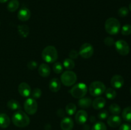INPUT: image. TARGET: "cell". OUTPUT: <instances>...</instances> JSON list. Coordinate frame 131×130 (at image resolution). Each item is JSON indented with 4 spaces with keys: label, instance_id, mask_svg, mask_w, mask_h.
<instances>
[{
    "label": "cell",
    "instance_id": "1",
    "mask_svg": "<svg viewBox=\"0 0 131 130\" xmlns=\"http://www.w3.org/2000/svg\"><path fill=\"white\" fill-rule=\"evenodd\" d=\"M12 122L15 126L19 127L28 126L30 123V119L28 115L23 111L18 110L12 116Z\"/></svg>",
    "mask_w": 131,
    "mask_h": 130
},
{
    "label": "cell",
    "instance_id": "2",
    "mask_svg": "<svg viewBox=\"0 0 131 130\" xmlns=\"http://www.w3.org/2000/svg\"><path fill=\"white\" fill-rule=\"evenodd\" d=\"M42 57L43 61L47 63L54 62L58 57L57 50L53 46H47L42 51Z\"/></svg>",
    "mask_w": 131,
    "mask_h": 130
},
{
    "label": "cell",
    "instance_id": "3",
    "mask_svg": "<svg viewBox=\"0 0 131 130\" xmlns=\"http://www.w3.org/2000/svg\"><path fill=\"white\" fill-rule=\"evenodd\" d=\"M105 29L108 34L115 35L118 34L120 29V23L118 20L114 17L109 18L105 22Z\"/></svg>",
    "mask_w": 131,
    "mask_h": 130
},
{
    "label": "cell",
    "instance_id": "4",
    "mask_svg": "<svg viewBox=\"0 0 131 130\" xmlns=\"http://www.w3.org/2000/svg\"><path fill=\"white\" fill-rule=\"evenodd\" d=\"M106 89V86L104 83L100 81H95L90 85L88 90L92 96L97 97L105 93Z\"/></svg>",
    "mask_w": 131,
    "mask_h": 130
},
{
    "label": "cell",
    "instance_id": "5",
    "mask_svg": "<svg viewBox=\"0 0 131 130\" xmlns=\"http://www.w3.org/2000/svg\"><path fill=\"white\" fill-rule=\"evenodd\" d=\"M88 91L86 85L84 83H79L74 85L70 90V94L74 98L81 99L84 97Z\"/></svg>",
    "mask_w": 131,
    "mask_h": 130
},
{
    "label": "cell",
    "instance_id": "6",
    "mask_svg": "<svg viewBox=\"0 0 131 130\" xmlns=\"http://www.w3.org/2000/svg\"><path fill=\"white\" fill-rule=\"evenodd\" d=\"M77 81V75L74 71L67 70L61 75V82L65 86L73 85Z\"/></svg>",
    "mask_w": 131,
    "mask_h": 130
},
{
    "label": "cell",
    "instance_id": "7",
    "mask_svg": "<svg viewBox=\"0 0 131 130\" xmlns=\"http://www.w3.org/2000/svg\"><path fill=\"white\" fill-rule=\"evenodd\" d=\"M24 108L28 114L33 115L37 112L38 104L33 98H28L24 103Z\"/></svg>",
    "mask_w": 131,
    "mask_h": 130
},
{
    "label": "cell",
    "instance_id": "8",
    "mask_svg": "<svg viewBox=\"0 0 131 130\" xmlns=\"http://www.w3.org/2000/svg\"><path fill=\"white\" fill-rule=\"evenodd\" d=\"M115 48L118 53L122 56H125L129 54L130 52V47L129 44L125 41L122 40H119L115 43Z\"/></svg>",
    "mask_w": 131,
    "mask_h": 130
},
{
    "label": "cell",
    "instance_id": "9",
    "mask_svg": "<svg viewBox=\"0 0 131 130\" xmlns=\"http://www.w3.org/2000/svg\"><path fill=\"white\" fill-rule=\"evenodd\" d=\"M94 53L93 47L90 43H85L80 47L79 52V55H80L83 58L88 59L90 58Z\"/></svg>",
    "mask_w": 131,
    "mask_h": 130
},
{
    "label": "cell",
    "instance_id": "10",
    "mask_svg": "<svg viewBox=\"0 0 131 130\" xmlns=\"http://www.w3.org/2000/svg\"><path fill=\"white\" fill-rule=\"evenodd\" d=\"M124 84V79L121 75H115L111 78V85L115 89H120Z\"/></svg>",
    "mask_w": 131,
    "mask_h": 130
},
{
    "label": "cell",
    "instance_id": "11",
    "mask_svg": "<svg viewBox=\"0 0 131 130\" xmlns=\"http://www.w3.org/2000/svg\"><path fill=\"white\" fill-rule=\"evenodd\" d=\"M18 91L23 97H28L31 94V89L30 86L26 82L20 83L18 87Z\"/></svg>",
    "mask_w": 131,
    "mask_h": 130
},
{
    "label": "cell",
    "instance_id": "12",
    "mask_svg": "<svg viewBox=\"0 0 131 130\" xmlns=\"http://www.w3.org/2000/svg\"><path fill=\"white\" fill-rule=\"evenodd\" d=\"M75 119L78 124H83L88 119V113L83 110H79L75 113Z\"/></svg>",
    "mask_w": 131,
    "mask_h": 130
},
{
    "label": "cell",
    "instance_id": "13",
    "mask_svg": "<svg viewBox=\"0 0 131 130\" xmlns=\"http://www.w3.org/2000/svg\"><path fill=\"white\" fill-rule=\"evenodd\" d=\"M31 12L27 8H22L17 14V17L19 20L23 22L27 21L30 19Z\"/></svg>",
    "mask_w": 131,
    "mask_h": 130
},
{
    "label": "cell",
    "instance_id": "14",
    "mask_svg": "<svg viewBox=\"0 0 131 130\" xmlns=\"http://www.w3.org/2000/svg\"><path fill=\"white\" fill-rule=\"evenodd\" d=\"M107 122L110 127H116L121 124L122 119L118 115H113L108 117Z\"/></svg>",
    "mask_w": 131,
    "mask_h": 130
},
{
    "label": "cell",
    "instance_id": "15",
    "mask_svg": "<svg viewBox=\"0 0 131 130\" xmlns=\"http://www.w3.org/2000/svg\"><path fill=\"white\" fill-rule=\"evenodd\" d=\"M60 127L62 130H72L74 127V121L70 117H65L61 121Z\"/></svg>",
    "mask_w": 131,
    "mask_h": 130
},
{
    "label": "cell",
    "instance_id": "16",
    "mask_svg": "<svg viewBox=\"0 0 131 130\" xmlns=\"http://www.w3.org/2000/svg\"><path fill=\"white\" fill-rule=\"evenodd\" d=\"M106 103V99L102 97H97L92 102V107L95 110L102 109L105 107Z\"/></svg>",
    "mask_w": 131,
    "mask_h": 130
},
{
    "label": "cell",
    "instance_id": "17",
    "mask_svg": "<svg viewBox=\"0 0 131 130\" xmlns=\"http://www.w3.org/2000/svg\"><path fill=\"white\" fill-rule=\"evenodd\" d=\"M38 73L42 77H47L51 73V69L47 64L42 63L38 68Z\"/></svg>",
    "mask_w": 131,
    "mask_h": 130
},
{
    "label": "cell",
    "instance_id": "18",
    "mask_svg": "<svg viewBox=\"0 0 131 130\" xmlns=\"http://www.w3.org/2000/svg\"><path fill=\"white\" fill-rule=\"evenodd\" d=\"M61 88V83L58 79L54 78L50 81L49 82V89L50 90L54 93L59 91Z\"/></svg>",
    "mask_w": 131,
    "mask_h": 130
},
{
    "label": "cell",
    "instance_id": "19",
    "mask_svg": "<svg viewBox=\"0 0 131 130\" xmlns=\"http://www.w3.org/2000/svg\"><path fill=\"white\" fill-rule=\"evenodd\" d=\"M10 124V117L6 113H0V127L6 128Z\"/></svg>",
    "mask_w": 131,
    "mask_h": 130
},
{
    "label": "cell",
    "instance_id": "20",
    "mask_svg": "<svg viewBox=\"0 0 131 130\" xmlns=\"http://www.w3.org/2000/svg\"><path fill=\"white\" fill-rule=\"evenodd\" d=\"M92 99L89 98H81L78 101V105L81 108H88L92 105Z\"/></svg>",
    "mask_w": 131,
    "mask_h": 130
},
{
    "label": "cell",
    "instance_id": "21",
    "mask_svg": "<svg viewBox=\"0 0 131 130\" xmlns=\"http://www.w3.org/2000/svg\"><path fill=\"white\" fill-rule=\"evenodd\" d=\"M18 33L23 38H26L29 33V28L26 25H20L18 26Z\"/></svg>",
    "mask_w": 131,
    "mask_h": 130
},
{
    "label": "cell",
    "instance_id": "22",
    "mask_svg": "<svg viewBox=\"0 0 131 130\" xmlns=\"http://www.w3.org/2000/svg\"><path fill=\"white\" fill-rule=\"evenodd\" d=\"M7 107L12 110H19V109L21 108L20 103L15 99L9 100L7 103Z\"/></svg>",
    "mask_w": 131,
    "mask_h": 130
},
{
    "label": "cell",
    "instance_id": "23",
    "mask_svg": "<svg viewBox=\"0 0 131 130\" xmlns=\"http://www.w3.org/2000/svg\"><path fill=\"white\" fill-rule=\"evenodd\" d=\"M19 6V2L17 0H11L7 5V9L10 12L15 11Z\"/></svg>",
    "mask_w": 131,
    "mask_h": 130
},
{
    "label": "cell",
    "instance_id": "24",
    "mask_svg": "<svg viewBox=\"0 0 131 130\" xmlns=\"http://www.w3.org/2000/svg\"><path fill=\"white\" fill-rule=\"evenodd\" d=\"M122 117L124 121L131 122V107H126L122 112Z\"/></svg>",
    "mask_w": 131,
    "mask_h": 130
},
{
    "label": "cell",
    "instance_id": "25",
    "mask_svg": "<svg viewBox=\"0 0 131 130\" xmlns=\"http://www.w3.org/2000/svg\"><path fill=\"white\" fill-rule=\"evenodd\" d=\"M63 66L68 70H71L75 66V62L74 60L70 58L65 59L63 61Z\"/></svg>",
    "mask_w": 131,
    "mask_h": 130
},
{
    "label": "cell",
    "instance_id": "26",
    "mask_svg": "<svg viewBox=\"0 0 131 130\" xmlns=\"http://www.w3.org/2000/svg\"><path fill=\"white\" fill-rule=\"evenodd\" d=\"M76 106L74 103H69L65 107V112H67L68 115H72L74 113H75V111H76Z\"/></svg>",
    "mask_w": 131,
    "mask_h": 130
},
{
    "label": "cell",
    "instance_id": "27",
    "mask_svg": "<svg viewBox=\"0 0 131 130\" xmlns=\"http://www.w3.org/2000/svg\"><path fill=\"white\" fill-rule=\"evenodd\" d=\"M110 112L113 115H118L121 112V108L120 106L116 103H113L110 106L109 108Z\"/></svg>",
    "mask_w": 131,
    "mask_h": 130
},
{
    "label": "cell",
    "instance_id": "28",
    "mask_svg": "<svg viewBox=\"0 0 131 130\" xmlns=\"http://www.w3.org/2000/svg\"><path fill=\"white\" fill-rule=\"evenodd\" d=\"M105 94H106V97L109 99H113L116 96V92L115 91V89H112V88H108V89H106Z\"/></svg>",
    "mask_w": 131,
    "mask_h": 130
},
{
    "label": "cell",
    "instance_id": "29",
    "mask_svg": "<svg viewBox=\"0 0 131 130\" xmlns=\"http://www.w3.org/2000/svg\"><path fill=\"white\" fill-rule=\"evenodd\" d=\"M92 130H107V127L104 122H97L93 125Z\"/></svg>",
    "mask_w": 131,
    "mask_h": 130
},
{
    "label": "cell",
    "instance_id": "30",
    "mask_svg": "<svg viewBox=\"0 0 131 130\" xmlns=\"http://www.w3.org/2000/svg\"><path fill=\"white\" fill-rule=\"evenodd\" d=\"M52 68H53L54 72L56 73V74H60L63 70V67L62 64H61L60 62H55L53 66H52Z\"/></svg>",
    "mask_w": 131,
    "mask_h": 130
},
{
    "label": "cell",
    "instance_id": "31",
    "mask_svg": "<svg viewBox=\"0 0 131 130\" xmlns=\"http://www.w3.org/2000/svg\"><path fill=\"white\" fill-rule=\"evenodd\" d=\"M121 33L123 35L128 36L131 34V25L130 24H125L122 28Z\"/></svg>",
    "mask_w": 131,
    "mask_h": 130
},
{
    "label": "cell",
    "instance_id": "32",
    "mask_svg": "<svg viewBox=\"0 0 131 130\" xmlns=\"http://www.w3.org/2000/svg\"><path fill=\"white\" fill-rule=\"evenodd\" d=\"M128 14H129V9L125 7V6H123V7L120 8L118 11V14L121 17H126L128 15Z\"/></svg>",
    "mask_w": 131,
    "mask_h": 130
},
{
    "label": "cell",
    "instance_id": "33",
    "mask_svg": "<svg viewBox=\"0 0 131 130\" xmlns=\"http://www.w3.org/2000/svg\"><path fill=\"white\" fill-rule=\"evenodd\" d=\"M31 94L33 98L38 99V98H40L41 96H42V91L38 88H35V89H34L33 90Z\"/></svg>",
    "mask_w": 131,
    "mask_h": 130
},
{
    "label": "cell",
    "instance_id": "34",
    "mask_svg": "<svg viewBox=\"0 0 131 130\" xmlns=\"http://www.w3.org/2000/svg\"><path fill=\"white\" fill-rule=\"evenodd\" d=\"M107 117H108V112L105 110H101L98 114L99 119L101 120H105L107 118Z\"/></svg>",
    "mask_w": 131,
    "mask_h": 130
},
{
    "label": "cell",
    "instance_id": "35",
    "mask_svg": "<svg viewBox=\"0 0 131 130\" xmlns=\"http://www.w3.org/2000/svg\"><path fill=\"white\" fill-rule=\"evenodd\" d=\"M104 43L106 45L109 46V47H111L113 46V45H115V41H114L113 38H111V37H106L104 39Z\"/></svg>",
    "mask_w": 131,
    "mask_h": 130
},
{
    "label": "cell",
    "instance_id": "36",
    "mask_svg": "<svg viewBox=\"0 0 131 130\" xmlns=\"http://www.w3.org/2000/svg\"><path fill=\"white\" fill-rule=\"evenodd\" d=\"M78 56H79V52L76 51L75 50H72L70 52H69V57L72 59H75L78 58Z\"/></svg>",
    "mask_w": 131,
    "mask_h": 130
},
{
    "label": "cell",
    "instance_id": "37",
    "mask_svg": "<svg viewBox=\"0 0 131 130\" xmlns=\"http://www.w3.org/2000/svg\"><path fill=\"white\" fill-rule=\"evenodd\" d=\"M37 62L35 61H31L28 63V68L29 70H34L37 67Z\"/></svg>",
    "mask_w": 131,
    "mask_h": 130
},
{
    "label": "cell",
    "instance_id": "38",
    "mask_svg": "<svg viewBox=\"0 0 131 130\" xmlns=\"http://www.w3.org/2000/svg\"><path fill=\"white\" fill-rule=\"evenodd\" d=\"M119 130H131V126L129 124L124 123L120 126Z\"/></svg>",
    "mask_w": 131,
    "mask_h": 130
},
{
    "label": "cell",
    "instance_id": "39",
    "mask_svg": "<svg viewBox=\"0 0 131 130\" xmlns=\"http://www.w3.org/2000/svg\"><path fill=\"white\" fill-rule=\"evenodd\" d=\"M8 0H0V3H6Z\"/></svg>",
    "mask_w": 131,
    "mask_h": 130
},
{
    "label": "cell",
    "instance_id": "40",
    "mask_svg": "<svg viewBox=\"0 0 131 130\" xmlns=\"http://www.w3.org/2000/svg\"><path fill=\"white\" fill-rule=\"evenodd\" d=\"M129 10H130V11H131V3L129 4Z\"/></svg>",
    "mask_w": 131,
    "mask_h": 130
},
{
    "label": "cell",
    "instance_id": "41",
    "mask_svg": "<svg viewBox=\"0 0 131 130\" xmlns=\"http://www.w3.org/2000/svg\"><path fill=\"white\" fill-rule=\"evenodd\" d=\"M130 94H131V87H130Z\"/></svg>",
    "mask_w": 131,
    "mask_h": 130
},
{
    "label": "cell",
    "instance_id": "42",
    "mask_svg": "<svg viewBox=\"0 0 131 130\" xmlns=\"http://www.w3.org/2000/svg\"><path fill=\"white\" fill-rule=\"evenodd\" d=\"M0 24H1V22H0Z\"/></svg>",
    "mask_w": 131,
    "mask_h": 130
}]
</instances>
